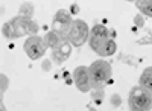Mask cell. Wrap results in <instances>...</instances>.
I'll return each mask as SVG.
<instances>
[{"label": "cell", "mask_w": 152, "mask_h": 111, "mask_svg": "<svg viewBox=\"0 0 152 111\" xmlns=\"http://www.w3.org/2000/svg\"><path fill=\"white\" fill-rule=\"evenodd\" d=\"M90 75L93 79V87H105V84L113 76V67L108 61L104 58H99L88 66Z\"/></svg>", "instance_id": "1"}, {"label": "cell", "mask_w": 152, "mask_h": 111, "mask_svg": "<svg viewBox=\"0 0 152 111\" xmlns=\"http://www.w3.org/2000/svg\"><path fill=\"white\" fill-rule=\"evenodd\" d=\"M128 105L134 111H145L152 108V93L145 90L140 85L131 88L128 94Z\"/></svg>", "instance_id": "2"}, {"label": "cell", "mask_w": 152, "mask_h": 111, "mask_svg": "<svg viewBox=\"0 0 152 111\" xmlns=\"http://www.w3.org/2000/svg\"><path fill=\"white\" fill-rule=\"evenodd\" d=\"M88 37H90V28L88 24L81 20V18H76L72 21V26L67 32V40L73 47H82L87 41H88Z\"/></svg>", "instance_id": "3"}, {"label": "cell", "mask_w": 152, "mask_h": 111, "mask_svg": "<svg viewBox=\"0 0 152 111\" xmlns=\"http://www.w3.org/2000/svg\"><path fill=\"white\" fill-rule=\"evenodd\" d=\"M12 28H14V32H15V38H20V37H29V35H35L38 31H40V26L38 23L32 18H28V17H21V15H17L14 18L9 20Z\"/></svg>", "instance_id": "4"}, {"label": "cell", "mask_w": 152, "mask_h": 111, "mask_svg": "<svg viewBox=\"0 0 152 111\" xmlns=\"http://www.w3.org/2000/svg\"><path fill=\"white\" fill-rule=\"evenodd\" d=\"M23 49H24V53H26L31 59H40L44 56L46 50H47V46L44 43V38L40 37L38 34L35 35H29L26 41L23 44Z\"/></svg>", "instance_id": "5"}, {"label": "cell", "mask_w": 152, "mask_h": 111, "mask_svg": "<svg viewBox=\"0 0 152 111\" xmlns=\"http://www.w3.org/2000/svg\"><path fill=\"white\" fill-rule=\"evenodd\" d=\"M73 82L81 93H90L93 88V79L90 75V70L85 66H78L73 70Z\"/></svg>", "instance_id": "6"}, {"label": "cell", "mask_w": 152, "mask_h": 111, "mask_svg": "<svg viewBox=\"0 0 152 111\" xmlns=\"http://www.w3.org/2000/svg\"><path fill=\"white\" fill-rule=\"evenodd\" d=\"M72 21H73V18L69 12L66 9H59L55 12V15L52 18V29L59 32L61 35H64L67 38V32L72 26Z\"/></svg>", "instance_id": "7"}, {"label": "cell", "mask_w": 152, "mask_h": 111, "mask_svg": "<svg viewBox=\"0 0 152 111\" xmlns=\"http://www.w3.org/2000/svg\"><path fill=\"white\" fill-rule=\"evenodd\" d=\"M108 38H110V32H108L105 24H94V26L90 29V37H88L90 49L96 53V50L100 47V44Z\"/></svg>", "instance_id": "8"}, {"label": "cell", "mask_w": 152, "mask_h": 111, "mask_svg": "<svg viewBox=\"0 0 152 111\" xmlns=\"http://www.w3.org/2000/svg\"><path fill=\"white\" fill-rule=\"evenodd\" d=\"M72 44L69 43V40H64L61 41L55 49H52V56H50V59L53 61V64H62L66 63V61L69 59V56L72 55Z\"/></svg>", "instance_id": "9"}, {"label": "cell", "mask_w": 152, "mask_h": 111, "mask_svg": "<svg viewBox=\"0 0 152 111\" xmlns=\"http://www.w3.org/2000/svg\"><path fill=\"white\" fill-rule=\"evenodd\" d=\"M117 52V43L114 41L111 37L108 40H105L102 44H100V47L96 50V53L100 56V58H107V56H111Z\"/></svg>", "instance_id": "10"}, {"label": "cell", "mask_w": 152, "mask_h": 111, "mask_svg": "<svg viewBox=\"0 0 152 111\" xmlns=\"http://www.w3.org/2000/svg\"><path fill=\"white\" fill-rule=\"evenodd\" d=\"M44 43H46V46H47V49H55L61 41H64V40H67L64 35H61L59 32H56V31H53V29H50L44 37Z\"/></svg>", "instance_id": "11"}, {"label": "cell", "mask_w": 152, "mask_h": 111, "mask_svg": "<svg viewBox=\"0 0 152 111\" xmlns=\"http://www.w3.org/2000/svg\"><path fill=\"white\" fill-rule=\"evenodd\" d=\"M138 85L152 93V67H146L142 72L140 79H138Z\"/></svg>", "instance_id": "12"}, {"label": "cell", "mask_w": 152, "mask_h": 111, "mask_svg": "<svg viewBox=\"0 0 152 111\" xmlns=\"http://www.w3.org/2000/svg\"><path fill=\"white\" fill-rule=\"evenodd\" d=\"M134 3L142 15L152 18V0H135Z\"/></svg>", "instance_id": "13"}, {"label": "cell", "mask_w": 152, "mask_h": 111, "mask_svg": "<svg viewBox=\"0 0 152 111\" xmlns=\"http://www.w3.org/2000/svg\"><path fill=\"white\" fill-rule=\"evenodd\" d=\"M34 12H35V6H34V3H31V2H24V3H21L20 8H18V15H21V17L32 18V17H34Z\"/></svg>", "instance_id": "14"}, {"label": "cell", "mask_w": 152, "mask_h": 111, "mask_svg": "<svg viewBox=\"0 0 152 111\" xmlns=\"http://www.w3.org/2000/svg\"><path fill=\"white\" fill-rule=\"evenodd\" d=\"M90 93H91V99H93L96 104H102L104 96H105L104 87H93V88L90 90Z\"/></svg>", "instance_id": "15"}, {"label": "cell", "mask_w": 152, "mask_h": 111, "mask_svg": "<svg viewBox=\"0 0 152 111\" xmlns=\"http://www.w3.org/2000/svg\"><path fill=\"white\" fill-rule=\"evenodd\" d=\"M2 34H3V37H5V38H8V40H15V32H14V28H12L11 21H6V23H3Z\"/></svg>", "instance_id": "16"}, {"label": "cell", "mask_w": 152, "mask_h": 111, "mask_svg": "<svg viewBox=\"0 0 152 111\" xmlns=\"http://www.w3.org/2000/svg\"><path fill=\"white\" fill-rule=\"evenodd\" d=\"M8 88H9V78L5 73H0V91L5 93Z\"/></svg>", "instance_id": "17"}, {"label": "cell", "mask_w": 152, "mask_h": 111, "mask_svg": "<svg viewBox=\"0 0 152 111\" xmlns=\"http://www.w3.org/2000/svg\"><path fill=\"white\" fill-rule=\"evenodd\" d=\"M53 67V61L52 59H43L41 61V70L43 72H50Z\"/></svg>", "instance_id": "18"}, {"label": "cell", "mask_w": 152, "mask_h": 111, "mask_svg": "<svg viewBox=\"0 0 152 111\" xmlns=\"http://www.w3.org/2000/svg\"><path fill=\"white\" fill-rule=\"evenodd\" d=\"M110 104H111L113 107H120V104H122V97H120V94L114 93V94L110 97Z\"/></svg>", "instance_id": "19"}, {"label": "cell", "mask_w": 152, "mask_h": 111, "mask_svg": "<svg viewBox=\"0 0 152 111\" xmlns=\"http://www.w3.org/2000/svg\"><path fill=\"white\" fill-rule=\"evenodd\" d=\"M143 17H145V15H142V14H137V15L134 17V23H135V26H138V28H142V26H143V24H145Z\"/></svg>", "instance_id": "20"}, {"label": "cell", "mask_w": 152, "mask_h": 111, "mask_svg": "<svg viewBox=\"0 0 152 111\" xmlns=\"http://www.w3.org/2000/svg\"><path fill=\"white\" fill-rule=\"evenodd\" d=\"M0 110H6L5 102H3V93L2 91H0Z\"/></svg>", "instance_id": "21"}, {"label": "cell", "mask_w": 152, "mask_h": 111, "mask_svg": "<svg viewBox=\"0 0 152 111\" xmlns=\"http://www.w3.org/2000/svg\"><path fill=\"white\" fill-rule=\"evenodd\" d=\"M126 2H135V0H126Z\"/></svg>", "instance_id": "22"}]
</instances>
